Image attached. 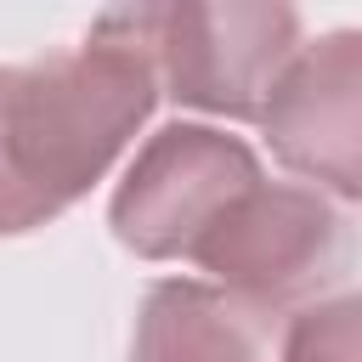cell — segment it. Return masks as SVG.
<instances>
[{"mask_svg":"<svg viewBox=\"0 0 362 362\" xmlns=\"http://www.w3.org/2000/svg\"><path fill=\"white\" fill-rule=\"evenodd\" d=\"M187 260H198L204 272L221 277L226 294L272 317L294 300H311L339 272L345 221L317 187L260 175L221 209V221L192 243Z\"/></svg>","mask_w":362,"mask_h":362,"instance_id":"obj_3","label":"cell"},{"mask_svg":"<svg viewBox=\"0 0 362 362\" xmlns=\"http://www.w3.org/2000/svg\"><path fill=\"white\" fill-rule=\"evenodd\" d=\"M272 153L339 198L362 192V34L334 28L300 45L266 90L255 119Z\"/></svg>","mask_w":362,"mask_h":362,"instance_id":"obj_5","label":"cell"},{"mask_svg":"<svg viewBox=\"0 0 362 362\" xmlns=\"http://www.w3.org/2000/svg\"><path fill=\"white\" fill-rule=\"evenodd\" d=\"M260 181V158L215 124H164L130 158L107 221L141 260H181L221 221V209Z\"/></svg>","mask_w":362,"mask_h":362,"instance_id":"obj_4","label":"cell"},{"mask_svg":"<svg viewBox=\"0 0 362 362\" xmlns=\"http://www.w3.org/2000/svg\"><path fill=\"white\" fill-rule=\"evenodd\" d=\"M158 102L130 11L90 23L85 45L0 68V238L57 221L107 175Z\"/></svg>","mask_w":362,"mask_h":362,"instance_id":"obj_1","label":"cell"},{"mask_svg":"<svg viewBox=\"0 0 362 362\" xmlns=\"http://www.w3.org/2000/svg\"><path fill=\"white\" fill-rule=\"evenodd\" d=\"M130 362H272V322L221 283L170 277L141 300Z\"/></svg>","mask_w":362,"mask_h":362,"instance_id":"obj_6","label":"cell"},{"mask_svg":"<svg viewBox=\"0 0 362 362\" xmlns=\"http://www.w3.org/2000/svg\"><path fill=\"white\" fill-rule=\"evenodd\" d=\"M136 34L158 85L204 113L260 119L272 79L300 51V11L294 6H136Z\"/></svg>","mask_w":362,"mask_h":362,"instance_id":"obj_2","label":"cell"},{"mask_svg":"<svg viewBox=\"0 0 362 362\" xmlns=\"http://www.w3.org/2000/svg\"><path fill=\"white\" fill-rule=\"evenodd\" d=\"M356 300H328V305H311L288 322V339H283V362H356Z\"/></svg>","mask_w":362,"mask_h":362,"instance_id":"obj_7","label":"cell"}]
</instances>
